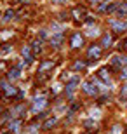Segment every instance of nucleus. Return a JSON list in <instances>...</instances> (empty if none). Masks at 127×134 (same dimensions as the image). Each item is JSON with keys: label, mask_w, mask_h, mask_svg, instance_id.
<instances>
[{"label": "nucleus", "mask_w": 127, "mask_h": 134, "mask_svg": "<svg viewBox=\"0 0 127 134\" xmlns=\"http://www.w3.org/2000/svg\"><path fill=\"white\" fill-rule=\"evenodd\" d=\"M61 2H64V0H52V4H61Z\"/></svg>", "instance_id": "25"}, {"label": "nucleus", "mask_w": 127, "mask_h": 134, "mask_svg": "<svg viewBox=\"0 0 127 134\" xmlns=\"http://www.w3.org/2000/svg\"><path fill=\"white\" fill-rule=\"evenodd\" d=\"M122 96H127V85H125V87L122 89Z\"/></svg>", "instance_id": "24"}, {"label": "nucleus", "mask_w": 127, "mask_h": 134, "mask_svg": "<svg viewBox=\"0 0 127 134\" xmlns=\"http://www.w3.org/2000/svg\"><path fill=\"white\" fill-rule=\"evenodd\" d=\"M99 54H101V49H99L98 45H94V47L89 49V56H91V58H98Z\"/></svg>", "instance_id": "5"}, {"label": "nucleus", "mask_w": 127, "mask_h": 134, "mask_svg": "<svg viewBox=\"0 0 127 134\" xmlns=\"http://www.w3.org/2000/svg\"><path fill=\"white\" fill-rule=\"evenodd\" d=\"M117 14H118V18H125L127 16V4L118 5L117 7Z\"/></svg>", "instance_id": "4"}, {"label": "nucleus", "mask_w": 127, "mask_h": 134, "mask_svg": "<svg viewBox=\"0 0 127 134\" xmlns=\"http://www.w3.org/2000/svg\"><path fill=\"white\" fill-rule=\"evenodd\" d=\"M5 134H10V132H5Z\"/></svg>", "instance_id": "27"}, {"label": "nucleus", "mask_w": 127, "mask_h": 134, "mask_svg": "<svg viewBox=\"0 0 127 134\" xmlns=\"http://www.w3.org/2000/svg\"><path fill=\"white\" fill-rule=\"evenodd\" d=\"M99 77H101L104 82H108V80H110V77H108V73H106V70H101V71H99Z\"/></svg>", "instance_id": "14"}, {"label": "nucleus", "mask_w": 127, "mask_h": 134, "mask_svg": "<svg viewBox=\"0 0 127 134\" xmlns=\"http://www.w3.org/2000/svg\"><path fill=\"white\" fill-rule=\"evenodd\" d=\"M92 2H103V4H106L108 0H92Z\"/></svg>", "instance_id": "26"}, {"label": "nucleus", "mask_w": 127, "mask_h": 134, "mask_svg": "<svg viewBox=\"0 0 127 134\" xmlns=\"http://www.w3.org/2000/svg\"><path fill=\"white\" fill-rule=\"evenodd\" d=\"M33 51H35V52L40 51V42H35V44H33Z\"/></svg>", "instance_id": "21"}, {"label": "nucleus", "mask_w": 127, "mask_h": 134, "mask_svg": "<svg viewBox=\"0 0 127 134\" xmlns=\"http://www.w3.org/2000/svg\"><path fill=\"white\" fill-rule=\"evenodd\" d=\"M87 35H89V37H96V35H98V30H96V28H89Z\"/></svg>", "instance_id": "18"}, {"label": "nucleus", "mask_w": 127, "mask_h": 134, "mask_svg": "<svg viewBox=\"0 0 127 134\" xmlns=\"http://www.w3.org/2000/svg\"><path fill=\"white\" fill-rule=\"evenodd\" d=\"M23 56H26V61H31V56H30V49L28 47H23Z\"/></svg>", "instance_id": "13"}, {"label": "nucleus", "mask_w": 127, "mask_h": 134, "mask_svg": "<svg viewBox=\"0 0 127 134\" xmlns=\"http://www.w3.org/2000/svg\"><path fill=\"white\" fill-rule=\"evenodd\" d=\"M82 44H84V40H82V37H80V33H75L73 37H71V45H73V47H80Z\"/></svg>", "instance_id": "1"}, {"label": "nucleus", "mask_w": 127, "mask_h": 134, "mask_svg": "<svg viewBox=\"0 0 127 134\" xmlns=\"http://www.w3.org/2000/svg\"><path fill=\"white\" fill-rule=\"evenodd\" d=\"M10 129L14 131V132H18V131H19V122H12V124H10Z\"/></svg>", "instance_id": "19"}, {"label": "nucleus", "mask_w": 127, "mask_h": 134, "mask_svg": "<svg viewBox=\"0 0 127 134\" xmlns=\"http://www.w3.org/2000/svg\"><path fill=\"white\" fill-rule=\"evenodd\" d=\"M45 104V99L44 98H38V99H35V110H40L42 106Z\"/></svg>", "instance_id": "10"}, {"label": "nucleus", "mask_w": 127, "mask_h": 134, "mask_svg": "<svg viewBox=\"0 0 127 134\" xmlns=\"http://www.w3.org/2000/svg\"><path fill=\"white\" fill-rule=\"evenodd\" d=\"M12 18H14V12H12V10H7V12H5V16H4V19H5V21L12 19Z\"/></svg>", "instance_id": "17"}, {"label": "nucleus", "mask_w": 127, "mask_h": 134, "mask_svg": "<svg viewBox=\"0 0 127 134\" xmlns=\"http://www.w3.org/2000/svg\"><path fill=\"white\" fill-rule=\"evenodd\" d=\"M75 68H77V70L78 68H84V63H75Z\"/></svg>", "instance_id": "23"}, {"label": "nucleus", "mask_w": 127, "mask_h": 134, "mask_svg": "<svg viewBox=\"0 0 127 134\" xmlns=\"http://www.w3.org/2000/svg\"><path fill=\"white\" fill-rule=\"evenodd\" d=\"M120 77H122V79H124V80H127V68H125V70H124L122 73H120Z\"/></svg>", "instance_id": "22"}, {"label": "nucleus", "mask_w": 127, "mask_h": 134, "mask_svg": "<svg viewBox=\"0 0 127 134\" xmlns=\"http://www.w3.org/2000/svg\"><path fill=\"white\" fill-rule=\"evenodd\" d=\"M73 14H75V18H78V19H80V16H84L85 12H84V9H75Z\"/></svg>", "instance_id": "16"}, {"label": "nucleus", "mask_w": 127, "mask_h": 134, "mask_svg": "<svg viewBox=\"0 0 127 134\" xmlns=\"http://www.w3.org/2000/svg\"><path fill=\"white\" fill-rule=\"evenodd\" d=\"M54 124H56V117H52V119H49L47 122H45V124H44V129H49L51 125H54Z\"/></svg>", "instance_id": "12"}, {"label": "nucleus", "mask_w": 127, "mask_h": 134, "mask_svg": "<svg viewBox=\"0 0 127 134\" xmlns=\"http://www.w3.org/2000/svg\"><path fill=\"white\" fill-rule=\"evenodd\" d=\"M110 44H112V37L110 35H104L103 37V47H108Z\"/></svg>", "instance_id": "11"}, {"label": "nucleus", "mask_w": 127, "mask_h": 134, "mask_svg": "<svg viewBox=\"0 0 127 134\" xmlns=\"http://www.w3.org/2000/svg\"><path fill=\"white\" fill-rule=\"evenodd\" d=\"M19 77H21V73H19V70H18V68H12V70H10V73H9V79L16 80V79H19Z\"/></svg>", "instance_id": "8"}, {"label": "nucleus", "mask_w": 127, "mask_h": 134, "mask_svg": "<svg viewBox=\"0 0 127 134\" xmlns=\"http://www.w3.org/2000/svg\"><path fill=\"white\" fill-rule=\"evenodd\" d=\"M47 68H52V63H51V61H47V63H44V65L40 66V71H45Z\"/></svg>", "instance_id": "15"}, {"label": "nucleus", "mask_w": 127, "mask_h": 134, "mask_svg": "<svg viewBox=\"0 0 127 134\" xmlns=\"http://www.w3.org/2000/svg\"><path fill=\"white\" fill-rule=\"evenodd\" d=\"M112 26L115 31H124L127 30V23H117V21H112Z\"/></svg>", "instance_id": "3"}, {"label": "nucleus", "mask_w": 127, "mask_h": 134, "mask_svg": "<svg viewBox=\"0 0 127 134\" xmlns=\"http://www.w3.org/2000/svg\"><path fill=\"white\" fill-rule=\"evenodd\" d=\"M9 51H12V47H10V45H7V47H2V49H0V54H5V52H9Z\"/></svg>", "instance_id": "20"}, {"label": "nucleus", "mask_w": 127, "mask_h": 134, "mask_svg": "<svg viewBox=\"0 0 127 134\" xmlns=\"http://www.w3.org/2000/svg\"><path fill=\"white\" fill-rule=\"evenodd\" d=\"M84 91H85L87 94H96V91H98V89H96V87H92V85L87 82V84H84Z\"/></svg>", "instance_id": "7"}, {"label": "nucleus", "mask_w": 127, "mask_h": 134, "mask_svg": "<svg viewBox=\"0 0 127 134\" xmlns=\"http://www.w3.org/2000/svg\"><path fill=\"white\" fill-rule=\"evenodd\" d=\"M61 42H63V35L58 31V35H54L52 38H51V44H52V45H59Z\"/></svg>", "instance_id": "6"}, {"label": "nucleus", "mask_w": 127, "mask_h": 134, "mask_svg": "<svg viewBox=\"0 0 127 134\" xmlns=\"http://www.w3.org/2000/svg\"><path fill=\"white\" fill-rule=\"evenodd\" d=\"M112 63H113V65H124V63H125V58H120V56H113V58H112Z\"/></svg>", "instance_id": "9"}, {"label": "nucleus", "mask_w": 127, "mask_h": 134, "mask_svg": "<svg viewBox=\"0 0 127 134\" xmlns=\"http://www.w3.org/2000/svg\"><path fill=\"white\" fill-rule=\"evenodd\" d=\"M2 87H4V91H5V94L7 96H14L18 91H16V87H12V85H7L5 82H2Z\"/></svg>", "instance_id": "2"}]
</instances>
